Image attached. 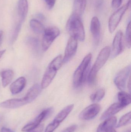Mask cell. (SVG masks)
Masks as SVG:
<instances>
[{
  "mask_svg": "<svg viewBox=\"0 0 131 132\" xmlns=\"http://www.w3.org/2000/svg\"><path fill=\"white\" fill-rule=\"evenodd\" d=\"M54 109L52 108H48L42 111L34 120L25 126L22 129V131L27 132L35 128L40 125L43 120L46 119L53 113Z\"/></svg>",
  "mask_w": 131,
  "mask_h": 132,
  "instance_id": "52a82bcc",
  "label": "cell"
},
{
  "mask_svg": "<svg viewBox=\"0 0 131 132\" xmlns=\"http://www.w3.org/2000/svg\"><path fill=\"white\" fill-rule=\"evenodd\" d=\"M86 0H75L73 6V14L80 17L84 12Z\"/></svg>",
  "mask_w": 131,
  "mask_h": 132,
  "instance_id": "d6986e66",
  "label": "cell"
},
{
  "mask_svg": "<svg viewBox=\"0 0 131 132\" xmlns=\"http://www.w3.org/2000/svg\"><path fill=\"white\" fill-rule=\"evenodd\" d=\"M2 42V39H0V45L1 44Z\"/></svg>",
  "mask_w": 131,
  "mask_h": 132,
  "instance_id": "f35d334b",
  "label": "cell"
},
{
  "mask_svg": "<svg viewBox=\"0 0 131 132\" xmlns=\"http://www.w3.org/2000/svg\"><path fill=\"white\" fill-rule=\"evenodd\" d=\"M74 108V104L68 105L57 114L54 120L60 123L62 122L70 113Z\"/></svg>",
  "mask_w": 131,
  "mask_h": 132,
  "instance_id": "44dd1931",
  "label": "cell"
},
{
  "mask_svg": "<svg viewBox=\"0 0 131 132\" xmlns=\"http://www.w3.org/2000/svg\"><path fill=\"white\" fill-rule=\"evenodd\" d=\"M90 29L93 36L95 44L97 45L99 43L100 35V24L97 17H94L92 18Z\"/></svg>",
  "mask_w": 131,
  "mask_h": 132,
  "instance_id": "4fadbf2b",
  "label": "cell"
},
{
  "mask_svg": "<svg viewBox=\"0 0 131 132\" xmlns=\"http://www.w3.org/2000/svg\"><path fill=\"white\" fill-rule=\"evenodd\" d=\"M124 37L122 32L118 31L115 35L113 41L111 58H115L120 55L124 49Z\"/></svg>",
  "mask_w": 131,
  "mask_h": 132,
  "instance_id": "9c48e42d",
  "label": "cell"
},
{
  "mask_svg": "<svg viewBox=\"0 0 131 132\" xmlns=\"http://www.w3.org/2000/svg\"><path fill=\"white\" fill-rule=\"evenodd\" d=\"M44 125H40L35 128L26 132H42L44 129Z\"/></svg>",
  "mask_w": 131,
  "mask_h": 132,
  "instance_id": "1f68e13d",
  "label": "cell"
},
{
  "mask_svg": "<svg viewBox=\"0 0 131 132\" xmlns=\"http://www.w3.org/2000/svg\"><path fill=\"white\" fill-rule=\"evenodd\" d=\"M130 4L131 1L129 0L127 4L118 9L110 16L108 21V28L110 33H113L115 31L123 15L130 6Z\"/></svg>",
  "mask_w": 131,
  "mask_h": 132,
  "instance_id": "5b68a950",
  "label": "cell"
},
{
  "mask_svg": "<svg viewBox=\"0 0 131 132\" xmlns=\"http://www.w3.org/2000/svg\"><path fill=\"white\" fill-rule=\"evenodd\" d=\"M124 108L119 103H115L112 105L109 108L104 112L101 116V121L105 120L106 119L112 117L114 115L119 112L121 110Z\"/></svg>",
  "mask_w": 131,
  "mask_h": 132,
  "instance_id": "5bb4252c",
  "label": "cell"
},
{
  "mask_svg": "<svg viewBox=\"0 0 131 132\" xmlns=\"http://www.w3.org/2000/svg\"><path fill=\"white\" fill-rule=\"evenodd\" d=\"M105 93V90L103 88L98 89L90 95V100L93 102H98L104 97Z\"/></svg>",
  "mask_w": 131,
  "mask_h": 132,
  "instance_id": "cb8c5ba5",
  "label": "cell"
},
{
  "mask_svg": "<svg viewBox=\"0 0 131 132\" xmlns=\"http://www.w3.org/2000/svg\"><path fill=\"white\" fill-rule=\"evenodd\" d=\"M60 123L56 121H54L49 124L46 127L45 132H53L60 125Z\"/></svg>",
  "mask_w": 131,
  "mask_h": 132,
  "instance_id": "4316f807",
  "label": "cell"
},
{
  "mask_svg": "<svg viewBox=\"0 0 131 132\" xmlns=\"http://www.w3.org/2000/svg\"><path fill=\"white\" fill-rule=\"evenodd\" d=\"M28 45L35 51L38 50L39 48V42L38 39L37 38L32 36H29L27 39Z\"/></svg>",
  "mask_w": 131,
  "mask_h": 132,
  "instance_id": "d4e9b609",
  "label": "cell"
},
{
  "mask_svg": "<svg viewBox=\"0 0 131 132\" xmlns=\"http://www.w3.org/2000/svg\"><path fill=\"white\" fill-rule=\"evenodd\" d=\"M130 66H127L122 70L115 78V84L121 91H124L126 88V83L130 76Z\"/></svg>",
  "mask_w": 131,
  "mask_h": 132,
  "instance_id": "ba28073f",
  "label": "cell"
},
{
  "mask_svg": "<svg viewBox=\"0 0 131 132\" xmlns=\"http://www.w3.org/2000/svg\"><path fill=\"white\" fill-rule=\"evenodd\" d=\"M126 40L127 46L128 48L131 47V23L129 22L126 29Z\"/></svg>",
  "mask_w": 131,
  "mask_h": 132,
  "instance_id": "83f0119b",
  "label": "cell"
},
{
  "mask_svg": "<svg viewBox=\"0 0 131 132\" xmlns=\"http://www.w3.org/2000/svg\"><path fill=\"white\" fill-rule=\"evenodd\" d=\"M77 41L74 37L70 36L69 38L63 57V63L68 62L74 55L77 48Z\"/></svg>",
  "mask_w": 131,
  "mask_h": 132,
  "instance_id": "8fae6325",
  "label": "cell"
},
{
  "mask_svg": "<svg viewBox=\"0 0 131 132\" xmlns=\"http://www.w3.org/2000/svg\"><path fill=\"white\" fill-rule=\"evenodd\" d=\"M1 132H14L12 130L10 129L7 128H5V127H3L1 129Z\"/></svg>",
  "mask_w": 131,
  "mask_h": 132,
  "instance_id": "836d02e7",
  "label": "cell"
},
{
  "mask_svg": "<svg viewBox=\"0 0 131 132\" xmlns=\"http://www.w3.org/2000/svg\"><path fill=\"white\" fill-rule=\"evenodd\" d=\"M30 26L33 31L37 34L43 33L45 29L43 25L38 20L32 19L30 21Z\"/></svg>",
  "mask_w": 131,
  "mask_h": 132,
  "instance_id": "603a6c76",
  "label": "cell"
},
{
  "mask_svg": "<svg viewBox=\"0 0 131 132\" xmlns=\"http://www.w3.org/2000/svg\"><path fill=\"white\" fill-rule=\"evenodd\" d=\"M122 0H112V8L114 9H117L118 8L122 3Z\"/></svg>",
  "mask_w": 131,
  "mask_h": 132,
  "instance_id": "f546056e",
  "label": "cell"
},
{
  "mask_svg": "<svg viewBox=\"0 0 131 132\" xmlns=\"http://www.w3.org/2000/svg\"><path fill=\"white\" fill-rule=\"evenodd\" d=\"M60 33V30L57 27H50L45 29L42 41V47L44 51H47L49 48Z\"/></svg>",
  "mask_w": 131,
  "mask_h": 132,
  "instance_id": "8992f818",
  "label": "cell"
},
{
  "mask_svg": "<svg viewBox=\"0 0 131 132\" xmlns=\"http://www.w3.org/2000/svg\"><path fill=\"white\" fill-rule=\"evenodd\" d=\"M5 52V50H2V51H0V59L1 58L2 56L4 53Z\"/></svg>",
  "mask_w": 131,
  "mask_h": 132,
  "instance_id": "8d00e7d4",
  "label": "cell"
},
{
  "mask_svg": "<svg viewBox=\"0 0 131 132\" xmlns=\"http://www.w3.org/2000/svg\"><path fill=\"white\" fill-rule=\"evenodd\" d=\"M67 29L70 36L83 42L85 38V32L80 17L72 14L67 23Z\"/></svg>",
  "mask_w": 131,
  "mask_h": 132,
  "instance_id": "6da1fadb",
  "label": "cell"
},
{
  "mask_svg": "<svg viewBox=\"0 0 131 132\" xmlns=\"http://www.w3.org/2000/svg\"><path fill=\"white\" fill-rule=\"evenodd\" d=\"M110 48L109 46H105L102 50L89 72L88 76V80L89 83L91 84L94 83L98 72L107 62L110 56Z\"/></svg>",
  "mask_w": 131,
  "mask_h": 132,
  "instance_id": "3957f363",
  "label": "cell"
},
{
  "mask_svg": "<svg viewBox=\"0 0 131 132\" xmlns=\"http://www.w3.org/2000/svg\"><path fill=\"white\" fill-rule=\"evenodd\" d=\"M1 77L2 80V84L4 87L7 86L12 80L14 73L11 70H5L1 71Z\"/></svg>",
  "mask_w": 131,
  "mask_h": 132,
  "instance_id": "ffe728a7",
  "label": "cell"
},
{
  "mask_svg": "<svg viewBox=\"0 0 131 132\" xmlns=\"http://www.w3.org/2000/svg\"><path fill=\"white\" fill-rule=\"evenodd\" d=\"M92 57L91 53L88 54L85 57L80 65L75 71L73 81L74 86L75 87H79L84 82Z\"/></svg>",
  "mask_w": 131,
  "mask_h": 132,
  "instance_id": "277c9868",
  "label": "cell"
},
{
  "mask_svg": "<svg viewBox=\"0 0 131 132\" xmlns=\"http://www.w3.org/2000/svg\"><path fill=\"white\" fill-rule=\"evenodd\" d=\"M105 132H117L115 131V129L114 128H110L108 129Z\"/></svg>",
  "mask_w": 131,
  "mask_h": 132,
  "instance_id": "d590c367",
  "label": "cell"
},
{
  "mask_svg": "<svg viewBox=\"0 0 131 132\" xmlns=\"http://www.w3.org/2000/svg\"><path fill=\"white\" fill-rule=\"evenodd\" d=\"M63 56L59 55L55 58L49 64L44 74L41 83L42 88H45L51 83L57 73L63 64Z\"/></svg>",
  "mask_w": 131,
  "mask_h": 132,
  "instance_id": "7a4b0ae2",
  "label": "cell"
},
{
  "mask_svg": "<svg viewBox=\"0 0 131 132\" xmlns=\"http://www.w3.org/2000/svg\"><path fill=\"white\" fill-rule=\"evenodd\" d=\"M49 9H52L55 4L56 0H44Z\"/></svg>",
  "mask_w": 131,
  "mask_h": 132,
  "instance_id": "d6a6232c",
  "label": "cell"
},
{
  "mask_svg": "<svg viewBox=\"0 0 131 132\" xmlns=\"http://www.w3.org/2000/svg\"><path fill=\"white\" fill-rule=\"evenodd\" d=\"M41 88L38 84H36L28 90L24 97L28 104L32 102L37 97L41 92Z\"/></svg>",
  "mask_w": 131,
  "mask_h": 132,
  "instance_id": "2e32d148",
  "label": "cell"
},
{
  "mask_svg": "<svg viewBox=\"0 0 131 132\" xmlns=\"http://www.w3.org/2000/svg\"><path fill=\"white\" fill-rule=\"evenodd\" d=\"M117 97L119 101L118 103H120L124 108L130 104L131 99L130 94L124 91H121L118 92Z\"/></svg>",
  "mask_w": 131,
  "mask_h": 132,
  "instance_id": "7402d4cb",
  "label": "cell"
},
{
  "mask_svg": "<svg viewBox=\"0 0 131 132\" xmlns=\"http://www.w3.org/2000/svg\"><path fill=\"white\" fill-rule=\"evenodd\" d=\"M26 80L24 77H21L14 81L10 86L12 94H16L22 91L26 85Z\"/></svg>",
  "mask_w": 131,
  "mask_h": 132,
  "instance_id": "9a60e30c",
  "label": "cell"
},
{
  "mask_svg": "<svg viewBox=\"0 0 131 132\" xmlns=\"http://www.w3.org/2000/svg\"><path fill=\"white\" fill-rule=\"evenodd\" d=\"M24 97L9 99L1 102L0 107L5 109H15L20 108L27 104Z\"/></svg>",
  "mask_w": 131,
  "mask_h": 132,
  "instance_id": "7c38bea8",
  "label": "cell"
},
{
  "mask_svg": "<svg viewBox=\"0 0 131 132\" xmlns=\"http://www.w3.org/2000/svg\"><path fill=\"white\" fill-rule=\"evenodd\" d=\"M22 24V23L21 22H18V24L16 26V27L15 28L14 33H13V35H12V43L15 42L18 36L19 32H20V30H21Z\"/></svg>",
  "mask_w": 131,
  "mask_h": 132,
  "instance_id": "f1b7e54d",
  "label": "cell"
},
{
  "mask_svg": "<svg viewBox=\"0 0 131 132\" xmlns=\"http://www.w3.org/2000/svg\"><path fill=\"white\" fill-rule=\"evenodd\" d=\"M101 107L97 104L90 105L85 108L80 113V119L83 120H89L94 118L99 113Z\"/></svg>",
  "mask_w": 131,
  "mask_h": 132,
  "instance_id": "30bf717a",
  "label": "cell"
},
{
  "mask_svg": "<svg viewBox=\"0 0 131 132\" xmlns=\"http://www.w3.org/2000/svg\"><path fill=\"white\" fill-rule=\"evenodd\" d=\"M131 120V112L124 115L120 119L118 124L116 126L117 128H120L128 124Z\"/></svg>",
  "mask_w": 131,
  "mask_h": 132,
  "instance_id": "484cf974",
  "label": "cell"
},
{
  "mask_svg": "<svg viewBox=\"0 0 131 132\" xmlns=\"http://www.w3.org/2000/svg\"><path fill=\"white\" fill-rule=\"evenodd\" d=\"M3 32L2 31H0V39H1L2 37V35H3Z\"/></svg>",
  "mask_w": 131,
  "mask_h": 132,
  "instance_id": "74e56055",
  "label": "cell"
},
{
  "mask_svg": "<svg viewBox=\"0 0 131 132\" xmlns=\"http://www.w3.org/2000/svg\"><path fill=\"white\" fill-rule=\"evenodd\" d=\"M18 10L20 17V22H24L25 20L28 11V4L27 0H19L18 4Z\"/></svg>",
  "mask_w": 131,
  "mask_h": 132,
  "instance_id": "e0dca14e",
  "label": "cell"
},
{
  "mask_svg": "<svg viewBox=\"0 0 131 132\" xmlns=\"http://www.w3.org/2000/svg\"><path fill=\"white\" fill-rule=\"evenodd\" d=\"M37 17L38 18L40 19H42V20H43V19H45L44 16L42 14H37Z\"/></svg>",
  "mask_w": 131,
  "mask_h": 132,
  "instance_id": "e575fe53",
  "label": "cell"
},
{
  "mask_svg": "<svg viewBox=\"0 0 131 132\" xmlns=\"http://www.w3.org/2000/svg\"><path fill=\"white\" fill-rule=\"evenodd\" d=\"M117 122L116 117L112 116L108 118L99 125L97 132H105L108 129L114 128L117 124Z\"/></svg>",
  "mask_w": 131,
  "mask_h": 132,
  "instance_id": "ac0fdd59",
  "label": "cell"
},
{
  "mask_svg": "<svg viewBox=\"0 0 131 132\" xmlns=\"http://www.w3.org/2000/svg\"><path fill=\"white\" fill-rule=\"evenodd\" d=\"M78 126L76 125H72L66 129L63 130L62 132H74L77 129Z\"/></svg>",
  "mask_w": 131,
  "mask_h": 132,
  "instance_id": "4dcf8cb0",
  "label": "cell"
}]
</instances>
